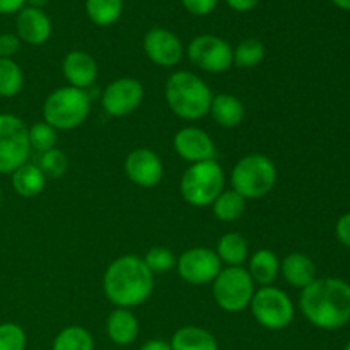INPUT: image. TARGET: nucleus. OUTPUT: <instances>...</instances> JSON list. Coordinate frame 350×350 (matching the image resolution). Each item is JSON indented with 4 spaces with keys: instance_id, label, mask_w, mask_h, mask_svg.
Masks as SVG:
<instances>
[{
    "instance_id": "nucleus-1",
    "label": "nucleus",
    "mask_w": 350,
    "mask_h": 350,
    "mask_svg": "<svg viewBox=\"0 0 350 350\" xmlns=\"http://www.w3.org/2000/svg\"><path fill=\"white\" fill-rule=\"evenodd\" d=\"M301 313L320 330H340L350 321V284L323 277L301 291Z\"/></svg>"
},
{
    "instance_id": "nucleus-2",
    "label": "nucleus",
    "mask_w": 350,
    "mask_h": 350,
    "mask_svg": "<svg viewBox=\"0 0 350 350\" xmlns=\"http://www.w3.org/2000/svg\"><path fill=\"white\" fill-rule=\"evenodd\" d=\"M103 289L116 308L140 306L154 291V273L147 269L142 256L123 255L109 263L103 279Z\"/></svg>"
},
{
    "instance_id": "nucleus-3",
    "label": "nucleus",
    "mask_w": 350,
    "mask_h": 350,
    "mask_svg": "<svg viewBox=\"0 0 350 350\" xmlns=\"http://www.w3.org/2000/svg\"><path fill=\"white\" fill-rule=\"evenodd\" d=\"M166 103L171 111L183 120H200L211 111V88L198 75L178 70L170 75L164 88Z\"/></svg>"
},
{
    "instance_id": "nucleus-4",
    "label": "nucleus",
    "mask_w": 350,
    "mask_h": 350,
    "mask_svg": "<svg viewBox=\"0 0 350 350\" xmlns=\"http://www.w3.org/2000/svg\"><path fill=\"white\" fill-rule=\"evenodd\" d=\"M91 98L84 89L64 85L48 94L43 105V122L55 130H74L88 120Z\"/></svg>"
},
{
    "instance_id": "nucleus-5",
    "label": "nucleus",
    "mask_w": 350,
    "mask_h": 350,
    "mask_svg": "<svg viewBox=\"0 0 350 350\" xmlns=\"http://www.w3.org/2000/svg\"><path fill=\"white\" fill-rule=\"evenodd\" d=\"M224 170L215 159L188 166L180 181L183 200L191 207H208L224 191Z\"/></svg>"
},
{
    "instance_id": "nucleus-6",
    "label": "nucleus",
    "mask_w": 350,
    "mask_h": 350,
    "mask_svg": "<svg viewBox=\"0 0 350 350\" xmlns=\"http://www.w3.org/2000/svg\"><path fill=\"white\" fill-rule=\"evenodd\" d=\"M277 181V167L270 157L263 154H248L234 164L231 171V187L245 200L262 198L273 190Z\"/></svg>"
},
{
    "instance_id": "nucleus-7",
    "label": "nucleus",
    "mask_w": 350,
    "mask_h": 350,
    "mask_svg": "<svg viewBox=\"0 0 350 350\" xmlns=\"http://www.w3.org/2000/svg\"><path fill=\"white\" fill-rule=\"evenodd\" d=\"M255 291V282L245 267H226L212 282L215 303L228 313H239L250 308Z\"/></svg>"
},
{
    "instance_id": "nucleus-8",
    "label": "nucleus",
    "mask_w": 350,
    "mask_h": 350,
    "mask_svg": "<svg viewBox=\"0 0 350 350\" xmlns=\"http://www.w3.org/2000/svg\"><path fill=\"white\" fill-rule=\"evenodd\" d=\"M29 154V126L12 113H0V174H12Z\"/></svg>"
},
{
    "instance_id": "nucleus-9",
    "label": "nucleus",
    "mask_w": 350,
    "mask_h": 350,
    "mask_svg": "<svg viewBox=\"0 0 350 350\" xmlns=\"http://www.w3.org/2000/svg\"><path fill=\"white\" fill-rule=\"evenodd\" d=\"M250 310L256 323L270 332L284 330L294 320L293 301L282 289L273 286L256 289L250 303Z\"/></svg>"
},
{
    "instance_id": "nucleus-10",
    "label": "nucleus",
    "mask_w": 350,
    "mask_h": 350,
    "mask_svg": "<svg viewBox=\"0 0 350 350\" xmlns=\"http://www.w3.org/2000/svg\"><path fill=\"white\" fill-rule=\"evenodd\" d=\"M188 58L200 70L208 74H222L232 65V48L222 38L214 34H200L188 44Z\"/></svg>"
},
{
    "instance_id": "nucleus-11",
    "label": "nucleus",
    "mask_w": 350,
    "mask_h": 350,
    "mask_svg": "<svg viewBox=\"0 0 350 350\" xmlns=\"http://www.w3.org/2000/svg\"><path fill=\"white\" fill-rule=\"evenodd\" d=\"M178 275L191 286H205L212 284L219 272L222 270V263L217 253L211 248H190L176 258Z\"/></svg>"
},
{
    "instance_id": "nucleus-12",
    "label": "nucleus",
    "mask_w": 350,
    "mask_h": 350,
    "mask_svg": "<svg viewBox=\"0 0 350 350\" xmlns=\"http://www.w3.org/2000/svg\"><path fill=\"white\" fill-rule=\"evenodd\" d=\"M144 99V85L133 77L115 79L101 96L103 109L109 116H126L135 111Z\"/></svg>"
},
{
    "instance_id": "nucleus-13",
    "label": "nucleus",
    "mask_w": 350,
    "mask_h": 350,
    "mask_svg": "<svg viewBox=\"0 0 350 350\" xmlns=\"http://www.w3.org/2000/svg\"><path fill=\"white\" fill-rule=\"evenodd\" d=\"M144 51L152 64L171 68L183 58V43L180 38L164 27H152L144 36Z\"/></svg>"
},
{
    "instance_id": "nucleus-14",
    "label": "nucleus",
    "mask_w": 350,
    "mask_h": 350,
    "mask_svg": "<svg viewBox=\"0 0 350 350\" xmlns=\"http://www.w3.org/2000/svg\"><path fill=\"white\" fill-rule=\"evenodd\" d=\"M163 161L154 150L139 147L125 159V173L133 185L142 188H154L163 180Z\"/></svg>"
},
{
    "instance_id": "nucleus-15",
    "label": "nucleus",
    "mask_w": 350,
    "mask_h": 350,
    "mask_svg": "<svg viewBox=\"0 0 350 350\" xmlns=\"http://www.w3.org/2000/svg\"><path fill=\"white\" fill-rule=\"evenodd\" d=\"M173 147L178 156L190 164L212 161L217 154L211 135L197 126H185L178 130L173 139Z\"/></svg>"
},
{
    "instance_id": "nucleus-16",
    "label": "nucleus",
    "mask_w": 350,
    "mask_h": 350,
    "mask_svg": "<svg viewBox=\"0 0 350 350\" xmlns=\"http://www.w3.org/2000/svg\"><path fill=\"white\" fill-rule=\"evenodd\" d=\"M16 34L21 43L40 46L51 36V21L43 9L23 7L16 17Z\"/></svg>"
},
{
    "instance_id": "nucleus-17",
    "label": "nucleus",
    "mask_w": 350,
    "mask_h": 350,
    "mask_svg": "<svg viewBox=\"0 0 350 350\" xmlns=\"http://www.w3.org/2000/svg\"><path fill=\"white\" fill-rule=\"evenodd\" d=\"M62 72L68 81V85L77 89H88L98 77V64L89 53L82 50H72L65 55Z\"/></svg>"
},
{
    "instance_id": "nucleus-18",
    "label": "nucleus",
    "mask_w": 350,
    "mask_h": 350,
    "mask_svg": "<svg viewBox=\"0 0 350 350\" xmlns=\"http://www.w3.org/2000/svg\"><path fill=\"white\" fill-rule=\"evenodd\" d=\"M106 334L113 344L126 347L139 337V320L130 310L116 308L106 320Z\"/></svg>"
},
{
    "instance_id": "nucleus-19",
    "label": "nucleus",
    "mask_w": 350,
    "mask_h": 350,
    "mask_svg": "<svg viewBox=\"0 0 350 350\" xmlns=\"http://www.w3.org/2000/svg\"><path fill=\"white\" fill-rule=\"evenodd\" d=\"M280 273L291 287L303 291L317 280V265L304 253H289L284 262H280Z\"/></svg>"
},
{
    "instance_id": "nucleus-20",
    "label": "nucleus",
    "mask_w": 350,
    "mask_h": 350,
    "mask_svg": "<svg viewBox=\"0 0 350 350\" xmlns=\"http://www.w3.org/2000/svg\"><path fill=\"white\" fill-rule=\"evenodd\" d=\"M208 113H211L217 125L224 126V129H234L245 118V106L236 96L221 92V94H215L212 98L211 111Z\"/></svg>"
},
{
    "instance_id": "nucleus-21",
    "label": "nucleus",
    "mask_w": 350,
    "mask_h": 350,
    "mask_svg": "<svg viewBox=\"0 0 350 350\" xmlns=\"http://www.w3.org/2000/svg\"><path fill=\"white\" fill-rule=\"evenodd\" d=\"M10 183H12L14 191H16L19 197L33 198L38 197V195L44 190L46 176H44L43 171L38 167V164L24 163L23 166H19L12 174H10Z\"/></svg>"
},
{
    "instance_id": "nucleus-22",
    "label": "nucleus",
    "mask_w": 350,
    "mask_h": 350,
    "mask_svg": "<svg viewBox=\"0 0 350 350\" xmlns=\"http://www.w3.org/2000/svg\"><path fill=\"white\" fill-rule=\"evenodd\" d=\"M171 350H219L214 335L200 327H181L170 340Z\"/></svg>"
},
{
    "instance_id": "nucleus-23",
    "label": "nucleus",
    "mask_w": 350,
    "mask_h": 350,
    "mask_svg": "<svg viewBox=\"0 0 350 350\" xmlns=\"http://www.w3.org/2000/svg\"><path fill=\"white\" fill-rule=\"evenodd\" d=\"M248 272L255 284H258V286L262 287L270 286V284L277 279V275H279L280 272L279 256L267 248L258 250V252L253 253L252 258H250Z\"/></svg>"
},
{
    "instance_id": "nucleus-24",
    "label": "nucleus",
    "mask_w": 350,
    "mask_h": 350,
    "mask_svg": "<svg viewBox=\"0 0 350 350\" xmlns=\"http://www.w3.org/2000/svg\"><path fill=\"white\" fill-rule=\"evenodd\" d=\"M214 252L221 263L228 267H243L248 258V241L238 232H226L219 238Z\"/></svg>"
},
{
    "instance_id": "nucleus-25",
    "label": "nucleus",
    "mask_w": 350,
    "mask_h": 350,
    "mask_svg": "<svg viewBox=\"0 0 350 350\" xmlns=\"http://www.w3.org/2000/svg\"><path fill=\"white\" fill-rule=\"evenodd\" d=\"M123 12V0H85V14L96 26H111Z\"/></svg>"
},
{
    "instance_id": "nucleus-26",
    "label": "nucleus",
    "mask_w": 350,
    "mask_h": 350,
    "mask_svg": "<svg viewBox=\"0 0 350 350\" xmlns=\"http://www.w3.org/2000/svg\"><path fill=\"white\" fill-rule=\"evenodd\" d=\"M246 200L231 188L224 190L212 204V212L221 222H234L245 214Z\"/></svg>"
},
{
    "instance_id": "nucleus-27",
    "label": "nucleus",
    "mask_w": 350,
    "mask_h": 350,
    "mask_svg": "<svg viewBox=\"0 0 350 350\" xmlns=\"http://www.w3.org/2000/svg\"><path fill=\"white\" fill-rule=\"evenodd\" d=\"M51 350H94V338L84 327L72 325L55 337Z\"/></svg>"
},
{
    "instance_id": "nucleus-28",
    "label": "nucleus",
    "mask_w": 350,
    "mask_h": 350,
    "mask_svg": "<svg viewBox=\"0 0 350 350\" xmlns=\"http://www.w3.org/2000/svg\"><path fill=\"white\" fill-rule=\"evenodd\" d=\"M23 68L12 58H0V98L10 99L23 91Z\"/></svg>"
},
{
    "instance_id": "nucleus-29",
    "label": "nucleus",
    "mask_w": 350,
    "mask_h": 350,
    "mask_svg": "<svg viewBox=\"0 0 350 350\" xmlns=\"http://www.w3.org/2000/svg\"><path fill=\"white\" fill-rule=\"evenodd\" d=\"M265 57V44L255 38H246L239 41L238 46L232 50V65L239 68H253L262 64Z\"/></svg>"
},
{
    "instance_id": "nucleus-30",
    "label": "nucleus",
    "mask_w": 350,
    "mask_h": 350,
    "mask_svg": "<svg viewBox=\"0 0 350 350\" xmlns=\"http://www.w3.org/2000/svg\"><path fill=\"white\" fill-rule=\"evenodd\" d=\"M29 146L40 154L53 149L57 146V130L44 122L34 123L29 126Z\"/></svg>"
},
{
    "instance_id": "nucleus-31",
    "label": "nucleus",
    "mask_w": 350,
    "mask_h": 350,
    "mask_svg": "<svg viewBox=\"0 0 350 350\" xmlns=\"http://www.w3.org/2000/svg\"><path fill=\"white\" fill-rule=\"evenodd\" d=\"M67 156L60 149H57V147L41 154L40 161H38V167L43 171L44 176L53 178V180H58L60 176H64V173L67 171Z\"/></svg>"
},
{
    "instance_id": "nucleus-32",
    "label": "nucleus",
    "mask_w": 350,
    "mask_h": 350,
    "mask_svg": "<svg viewBox=\"0 0 350 350\" xmlns=\"http://www.w3.org/2000/svg\"><path fill=\"white\" fill-rule=\"evenodd\" d=\"M144 263L152 273H166L176 265V256L163 246H154L144 256Z\"/></svg>"
},
{
    "instance_id": "nucleus-33",
    "label": "nucleus",
    "mask_w": 350,
    "mask_h": 350,
    "mask_svg": "<svg viewBox=\"0 0 350 350\" xmlns=\"http://www.w3.org/2000/svg\"><path fill=\"white\" fill-rule=\"evenodd\" d=\"M0 350H26V334L17 323H0Z\"/></svg>"
},
{
    "instance_id": "nucleus-34",
    "label": "nucleus",
    "mask_w": 350,
    "mask_h": 350,
    "mask_svg": "<svg viewBox=\"0 0 350 350\" xmlns=\"http://www.w3.org/2000/svg\"><path fill=\"white\" fill-rule=\"evenodd\" d=\"M181 3H183V7L190 14H193V16H198V17H204L214 12L219 0H181Z\"/></svg>"
},
{
    "instance_id": "nucleus-35",
    "label": "nucleus",
    "mask_w": 350,
    "mask_h": 350,
    "mask_svg": "<svg viewBox=\"0 0 350 350\" xmlns=\"http://www.w3.org/2000/svg\"><path fill=\"white\" fill-rule=\"evenodd\" d=\"M21 40L17 34L3 33L0 34V58H12L19 51Z\"/></svg>"
},
{
    "instance_id": "nucleus-36",
    "label": "nucleus",
    "mask_w": 350,
    "mask_h": 350,
    "mask_svg": "<svg viewBox=\"0 0 350 350\" xmlns=\"http://www.w3.org/2000/svg\"><path fill=\"white\" fill-rule=\"evenodd\" d=\"M335 234L342 245L350 248V212L338 219L337 226H335Z\"/></svg>"
},
{
    "instance_id": "nucleus-37",
    "label": "nucleus",
    "mask_w": 350,
    "mask_h": 350,
    "mask_svg": "<svg viewBox=\"0 0 350 350\" xmlns=\"http://www.w3.org/2000/svg\"><path fill=\"white\" fill-rule=\"evenodd\" d=\"M23 7H26V0H0V16L17 14Z\"/></svg>"
},
{
    "instance_id": "nucleus-38",
    "label": "nucleus",
    "mask_w": 350,
    "mask_h": 350,
    "mask_svg": "<svg viewBox=\"0 0 350 350\" xmlns=\"http://www.w3.org/2000/svg\"><path fill=\"white\" fill-rule=\"evenodd\" d=\"M258 2L260 0H226V3L236 12H250L258 5Z\"/></svg>"
},
{
    "instance_id": "nucleus-39",
    "label": "nucleus",
    "mask_w": 350,
    "mask_h": 350,
    "mask_svg": "<svg viewBox=\"0 0 350 350\" xmlns=\"http://www.w3.org/2000/svg\"><path fill=\"white\" fill-rule=\"evenodd\" d=\"M140 350H171V344L161 338H152V340H147Z\"/></svg>"
},
{
    "instance_id": "nucleus-40",
    "label": "nucleus",
    "mask_w": 350,
    "mask_h": 350,
    "mask_svg": "<svg viewBox=\"0 0 350 350\" xmlns=\"http://www.w3.org/2000/svg\"><path fill=\"white\" fill-rule=\"evenodd\" d=\"M48 3V0H26L27 7H34V9H43Z\"/></svg>"
},
{
    "instance_id": "nucleus-41",
    "label": "nucleus",
    "mask_w": 350,
    "mask_h": 350,
    "mask_svg": "<svg viewBox=\"0 0 350 350\" xmlns=\"http://www.w3.org/2000/svg\"><path fill=\"white\" fill-rule=\"evenodd\" d=\"M338 9L342 10H350V0H332Z\"/></svg>"
},
{
    "instance_id": "nucleus-42",
    "label": "nucleus",
    "mask_w": 350,
    "mask_h": 350,
    "mask_svg": "<svg viewBox=\"0 0 350 350\" xmlns=\"http://www.w3.org/2000/svg\"><path fill=\"white\" fill-rule=\"evenodd\" d=\"M344 350H350V340L347 342V345H345V349Z\"/></svg>"
},
{
    "instance_id": "nucleus-43",
    "label": "nucleus",
    "mask_w": 350,
    "mask_h": 350,
    "mask_svg": "<svg viewBox=\"0 0 350 350\" xmlns=\"http://www.w3.org/2000/svg\"><path fill=\"white\" fill-rule=\"evenodd\" d=\"M0 205H2V190H0Z\"/></svg>"
}]
</instances>
